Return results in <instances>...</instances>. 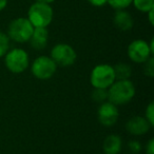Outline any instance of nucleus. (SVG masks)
<instances>
[{
  "label": "nucleus",
  "mask_w": 154,
  "mask_h": 154,
  "mask_svg": "<svg viewBox=\"0 0 154 154\" xmlns=\"http://www.w3.org/2000/svg\"><path fill=\"white\" fill-rule=\"evenodd\" d=\"M135 95V87L131 80H115L108 89V101L115 106L130 103Z\"/></svg>",
  "instance_id": "1"
},
{
  "label": "nucleus",
  "mask_w": 154,
  "mask_h": 154,
  "mask_svg": "<svg viewBox=\"0 0 154 154\" xmlns=\"http://www.w3.org/2000/svg\"><path fill=\"white\" fill-rule=\"evenodd\" d=\"M28 20L34 28H47L53 20V9L43 2H34L28 12Z\"/></svg>",
  "instance_id": "2"
},
{
  "label": "nucleus",
  "mask_w": 154,
  "mask_h": 154,
  "mask_svg": "<svg viewBox=\"0 0 154 154\" xmlns=\"http://www.w3.org/2000/svg\"><path fill=\"white\" fill-rule=\"evenodd\" d=\"M34 26L31 24L28 18L19 17L14 19L8 28V37L18 43H24L30 40Z\"/></svg>",
  "instance_id": "3"
},
{
  "label": "nucleus",
  "mask_w": 154,
  "mask_h": 154,
  "mask_svg": "<svg viewBox=\"0 0 154 154\" xmlns=\"http://www.w3.org/2000/svg\"><path fill=\"white\" fill-rule=\"evenodd\" d=\"M114 82V70L110 64H97L91 71L90 82L94 89H109Z\"/></svg>",
  "instance_id": "4"
},
{
  "label": "nucleus",
  "mask_w": 154,
  "mask_h": 154,
  "mask_svg": "<svg viewBox=\"0 0 154 154\" xmlns=\"http://www.w3.org/2000/svg\"><path fill=\"white\" fill-rule=\"evenodd\" d=\"M5 63L10 72L14 74H20L28 69L30 59L28 53L23 49L15 48L9 50L5 55Z\"/></svg>",
  "instance_id": "5"
},
{
  "label": "nucleus",
  "mask_w": 154,
  "mask_h": 154,
  "mask_svg": "<svg viewBox=\"0 0 154 154\" xmlns=\"http://www.w3.org/2000/svg\"><path fill=\"white\" fill-rule=\"evenodd\" d=\"M57 70V66L49 56H39L33 61L31 72L37 79L48 80L54 76Z\"/></svg>",
  "instance_id": "6"
},
{
  "label": "nucleus",
  "mask_w": 154,
  "mask_h": 154,
  "mask_svg": "<svg viewBox=\"0 0 154 154\" xmlns=\"http://www.w3.org/2000/svg\"><path fill=\"white\" fill-rule=\"evenodd\" d=\"M50 57L53 59L57 66H70L76 61L77 54L70 45L57 43L52 49Z\"/></svg>",
  "instance_id": "7"
},
{
  "label": "nucleus",
  "mask_w": 154,
  "mask_h": 154,
  "mask_svg": "<svg viewBox=\"0 0 154 154\" xmlns=\"http://www.w3.org/2000/svg\"><path fill=\"white\" fill-rule=\"evenodd\" d=\"M153 54L150 50L149 43L143 39H136L132 41L128 47V56L133 62L143 63Z\"/></svg>",
  "instance_id": "8"
},
{
  "label": "nucleus",
  "mask_w": 154,
  "mask_h": 154,
  "mask_svg": "<svg viewBox=\"0 0 154 154\" xmlns=\"http://www.w3.org/2000/svg\"><path fill=\"white\" fill-rule=\"evenodd\" d=\"M97 116H98V122L105 127H111L116 124L119 116L117 106L113 105L110 101H105L100 103L97 111Z\"/></svg>",
  "instance_id": "9"
},
{
  "label": "nucleus",
  "mask_w": 154,
  "mask_h": 154,
  "mask_svg": "<svg viewBox=\"0 0 154 154\" xmlns=\"http://www.w3.org/2000/svg\"><path fill=\"white\" fill-rule=\"evenodd\" d=\"M151 127L152 126L145 117H143V116H133L127 122L126 130L130 134L140 136V135H143L149 132Z\"/></svg>",
  "instance_id": "10"
},
{
  "label": "nucleus",
  "mask_w": 154,
  "mask_h": 154,
  "mask_svg": "<svg viewBox=\"0 0 154 154\" xmlns=\"http://www.w3.org/2000/svg\"><path fill=\"white\" fill-rule=\"evenodd\" d=\"M49 40V32L47 28H34L30 38V45L35 50H42L47 47Z\"/></svg>",
  "instance_id": "11"
},
{
  "label": "nucleus",
  "mask_w": 154,
  "mask_h": 154,
  "mask_svg": "<svg viewBox=\"0 0 154 154\" xmlns=\"http://www.w3.org/2000/svg\"><path fill=\"white\" fill-rule=\"evenodd\" d=\"M113 23L118 30L120 31H129L133 28V18L130 13L126 12L125 10L116 11L115 15L113 17Z\"/></svg>",
  "instance_id": "12"
},
{
  "label": "nucleus",
  "mask_w": 154,
  "mask_h": 154,
  "mask_svg": "<svg viewBox=\"0 0 154 154\" xmlns=\"http://www.w3.org/2000/svg\"><path fill=\"white\" fill-rule=\"evenodd\" d=\"M122 140L118 135H108L103 140V149L105 154H118L122 150Z\"/></svg>",
  "instance_id": "13"
},
{
  "label": "nucleus",
  "mask_w": 154,
  "mask_h": 154,
  "mask_svg": "<svg viewBox=\"0 0 154 154\" xmlns=\"http://www.w3.org/2000/svg\"><path fill=\"white\" fill-rule=\"evenodd\" d=\"M114 75H115V80H127L131 77L132 74V69L127 63H117L113 66Z\"/></svg>",
  "instance_id": "14"
},
{
  "label": "nucleus",
  "mask_w": 154,
  "mask_h": 154,
  "mask_svg": "<svg viewBox=\"0 0 154 154\" xmlns=\"http://www.w3.org/2000/svg\"><path fill=\"white\" fill-rule=\"evenodd\" d=\"M132 5L139 12L148 13L154 9V0H132Z\"/></svg>",
  "instance_id": "15"
},
{
  "label": "nucleus",
  "mask_w": 154,
  "mask_h": 154,
  "mask_svg": "<svg viewBox=\"0 0 154 154\" xmlns=\"http://www.w3.org/2000/svg\"><path fill=\"white\" fill-rule=\"evenodd\" d=\"M92 99L99 103H105L108 100V89H94L92 92Z\"/></svg>",
  "instance_id": "16"
},
{
  "label": "nucleus",
  "mask_w": 154,
  "mask_h": 154,
  "mask_svg": "<svg viewBox=\"0 0 154 154\" xmlns=\"http://www.w3.org/2000/svg\"><path fill=\"white\" fill-rule=\"evenodd\" d=\"M10 50V38L3 32H0V58L3 57Z\"/></svg>",
  "instance_id": "17"
},
{
  "label": "nucleus",
  "mask_w": 154,
  "mask_h": 154,
  "mask_svg": "<svg viewBox=\"0 0 154 154\" xmlns=\"http://www.w3.org/2000/svg\"><path fill=\"white\" fill-rule=\"evenodd\" d=\"M108 5L116 11L125 10L132 5V0H108Z\"/></svg>",
  "instance_id": "18"
},
{
  "label": "nucleus",
  "mask_w": 154,
  "mask_h": 154,
  "mask_svg": "<svg viewBox=\"0 0 154 154\" xmlns=\"http://www.w3.org/2000/svg\"><path fill=\"white\" fill-rule=\"evenodd\" d=\"M145 63V66H143V72L147 75L148 77H153L154 75V59L153 57H150L149 59L147 60Z\"/></svg>",
  "instance_id": "19"
},
{
  "label": "nucleus",
  "mask_w": 154,
  "mask_h": 154,
  "mask_svg": "<svg viewBox=\"0 0 154 154\" xmlns=\"http://www.w3.org/2000/svg\"><path fill=\"white\" fill-rule=\"evenodd\" d=\"M145 118L149 122V124L153 127V125H154V103H150L149 105H148V107L146 108Z\"/></svg>",
  "instance_id": "20"
},
{
  "label": "nucleus",
  "mask_w": 154,
  "mask_h": 154,
  "mask_svg": "<svg viewBox=\"0 0 154 154\" xmlns=\"http://www.w3.org/2000/svg\"><path fill=\"white\" fill-rule=\"evenodd\" d=\"M128 148H129V150L132 152V153L137 154V153H139V152H140L141 145H140V143H139V141H137V140H131V141H129V143H128Z\"/></svg>",
  "instance_id": "21"
},
{
  "label": "nucleus",
  "mask_w": 154,
  "mask_h": 154,
  "mask_svg": "<svg viewBox=\"0 0 154 154\" xmlns=\"http://www.w3.org/2000/svg\"><path fill=\"white\" fill-rule=\"evenodd\" d=\"M88 2L93 7H103L108 3V0H88Z\"/></svg>",
  "instance_id": "22"
},
{
  "label": "nucleus",
  "mask_w": 154,
  "mask_h": 154,
  "mask_svg": "<svg viewBox=\"0 0 154 154\" xmlns=\"http://www.w3.org/2000/svg\"><path fill=\"white\" fill-rule=\"evenodd\" d=\"M146 154H154V140L152 138L146 146Z\"/></svg>",
  "instance_id": "23"
},
{
  "label": "nucleus",
  "mask_w": 154,
  "mask_h": 154,
  "mask_svg": "<svg viewBox=\"0 0 154 154\" xmlns=\"http://www.w3.org/2000/svg\"><path fill=\"white\" fill-rule=\"evenodd\" d=\"M7 5H8V0H0V12L3 11L7 8Z\"/></svg>",
  "instance_id": "24"
},
{
  "label": "nucleus",
  "mask_w": 154,
  "mask_h": 154,
  "mask_svg": "<svg viewBox=\"0 0 154 154\" xmlns=\"http://www.w3.org/2000/svg\"><path fill=\"white\" fill-rule=\"evenodd\" d=\"M147 14L149 15V21H150V23L153 24V10H152V11H150V12H148Z\"/></svg>",
  "instance_id": "25"
},
{
  "label": "nucleus",
  "mask_w": 154,
  "mask_h": 154,
  "mask_svg": "<svg viewBox=\"0 0 154 154\" xmlns=\"http://www.w3.org/2000/svg\"><path fill=\"white\" fill-rule=\"evenodd\" d=\"M36 1L37 2H43V3H48V5H51L55 0H36Z\"/></svg>",
  "instance_id": "26"
}]
</instances>
